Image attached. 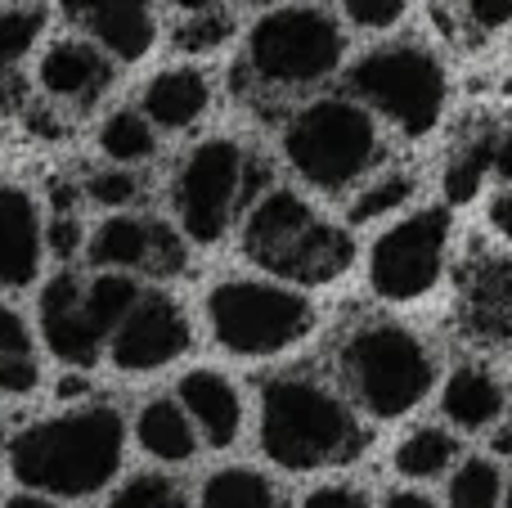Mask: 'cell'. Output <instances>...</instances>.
I'll use <instances>...</instances> for the list:
<instances>
[{
  "label": "cell",
  "mask_w": 512,
  "mask_h": 508,
  "mask_svg": "<svg viewBox=\"0 0 512 508\" xmlns=\"http://www.w3.org/2000/svg\"><path fill=\"white\" fill-rule=\"evenodd\" d=\"M126 428L113 405H81L41 419L9 441V473L36 495L86 500L122 468Z\"/></svg>",
  "instance_id": "cell-1"
},
{
  "label": "cell",
  "mask_w": 512,
  "mask_h": 508,
  "mask_svg": "<svg viewBox=\"0 0 512 508\" xmlns=\"http://www.w3.org/2000/svg\"><path fill=\"white\" fill-rule=\"evenodd\" d=\"M261 450L283 473H315L351 464L364 432L337 392L306 374H283L261 392Z\"/></svg>",
  "instance_id": "cell-2"
},
{
  "label": "cell",
  "mask_w": 512,
  "mask_h": 508,
  "mask_svg": "<svg viewBox=\"0 0 512 508\" xmlns=\"http://www.w3.org/2000/svg\"><path fill=\"white\" fill-rule=\"evenodd\" d=\"M243 252L265 275L292 288L333 284L355 261L351 234L342 225H328L297 189H265L248 207Z\"/></svg>",
  "instance_id": "cell-3"
},
{
  "label": "cell",
  "mask_w": 512,
  "mask_h": 508,
  "mask_svg": "<svg viewBox=\"0 0 512 508\" xmlns=\"http://www.w3.org/2000/svg\"><path fill=\"white\" fill-rule=\"evenodd\" d=\"M283 162L292 176L319 194H342L360 185L382 158L378 117L351 95H319L283 122Z\"/></svg>",
  "instance_id": "cell-4"
},
{
  "label": "cell",
  "mask_w": 512,
  "mask_h": 508,
  "mask_svg": "<svg viewBox=\"0 0 512 508\" xmlns=\"http://www.w3.org/2000/svg\"><path fill=\"white\" fill-rule=\"evenodd\" d=\"M243 63L261 90H279V95L315 90L346 63V32L328 9L292 0V5L265 9L248 27Z\"/></svg>",
  "instance_id": "cell-5"
},
{
  "label": "cell",
  "mask_w": 512,
  "mask_h": 508,
  "mask_svg": "<svg viewBox=\"0 0 512 508\" xmlns=\"http://www.w3.org/2000/svg\"><path fill=\"white\" fill-rule=\"evenodd\" d=\"M346 95L364 104L373 117L396 126L409 140H423L436 131L450 99V81H445V63L423 41H391L378 50L360 54L346 72Z\"/></svg>",
  "instance_id": "cell-6"
},
{
  "label": "cell",
  "mask_w": 512,
  "mask_h": 508,
  "mask_svg": "<svg viewBox=\"0 0 512 508\" xmlns=\"http://www.w3.org/2000/svg\"><path fill=\"white\" fill-rule=\"evenodd\" d=\"M342 378L364 414L400 419L418 410L436 387V360L405 324H364L342 347Z\"/></svg>",
  "instance_id": "cell-7"
},
{
  "label": "cell",
  "mask_w": 512,
  "mask_h": 508,
  "mask_svg": "<svg viewBox=\"0 0 512 508\" xmlns=\"http://www.w3.org/2000/svg\"><path fill=\"white\" fill-rule=\"evenodd\" d=\"M203 311L216 347L243 360L279 356L315 329L310 297L279 279H225L207 293Z\"/></svg>",
  "instance_id": "cell-8"
},
{
  "label": "cell",
  "mask_w": 512,
  "mask_h": 508,
  "mask_svg": "<svg viewBox=\"0 0 512 508\" xmlns=\"http://www.w3.org/2000/svg\"><path fill=\"white\" fill-rule=\"evenodd\" d=\"M248 176L252 158L239 140L212 135V140L194 144L171 180V212H176L180 234L194 243H221L234 212L248 198Z\"/></svg>",
  "instance_id": "cell-9"
},
{
  "label": "cell",
  "mask_w": 512,
  "mask_h": 508,
  "mask_svg": "<svg viewBox=\"0 0 512 508\" xmlns=\"http://www.w3.org/2000/svg\"><path fill=\"white\" fill-rule=\"evenodd\" d=\"M450 230V207H418L391 221L369 248V288L396 306L427 297L445 275Z\"/></svg>",
  "instance_id": "cell-10"
},
{
  "label": "cell",
  "mask_w": 512,
  "mask_h": 508,
  "mask_svg": "<svg viewBox=\"0 0 512 508\" xmlns=\"http://www.w3.org/2000/svg\"><path fill=\"white\" fill-rule=\"evenodd\" d=\"M189 342H194V329H189V315L180 311L176 297L144 288L126 311V320L117 324V333L108 338V360L122 374H153V369L185 356Z\"/></svg>",
  "instance_id": "cell-11"
},
{
  "label": "cell",
  "mask_w": 512,
  "mask_h": 508,
  "mask_svg": "<svg viewBox=\"0 0 512 508\" xmlns=\"http://www.w3.org/2000/svg\"><path fill=\"white\" fill-rule=\"evenodd\" d=\"M36 315H41V338L50 347V356H59L68 369L86 374L90 365H99V356H108V338L95 329L86 311V284L72 270H59L36 297Z\"/></svg>",
  "instance_id": "cell-12"
},
{
  "label": "cell",
  "mask_w": 512,
  "mask_h": 508,
  "mask_svg": "<svg viewBox=\"0 0 512 508\" xmlns=\"http://www.w3.org/2000/svg\"><path fill=\"white\" fill-rule=\"evenodd\" d=\"M90 266L95 270H153V275H171V270L185 266V243L176 230L158 221H144V216H108L99 221V230L90 234Z\"/></svg>",
  "instance_id": "cell-13"
},
{
  "label": "cell",
  "mask_w": 512,
  "mask_h": 508,
  "mask_svg": "<svg viewBox=\"0 0 512 508\" xmlns=\"http://www.w3.org/2000/svg\"><path fill=\"white\" fill-rule=\"evenodd\" d=\"M36 86L63 108H95L113 86V59L86 36H59L36 63Z\"/></svg>",
  "instance_id": "cell-14"
},
{
  "label": "cell",
  "mask_w": 512,
  "mask_h": 508,
  "mask_svg": "<svg viewBox=\"0 0 512 508\" xmlns=\"http://www.w3.org/2000/svg\"><path fill=\"white\" fill-rule=\"evenodd\" d=\"M59 5L113 63H140L158 41L153 0H59Z\"/></svg>",
  "instance_id": "cell-15"
},
{
  "label": "cell",
  "mask_w": 512,
  "mask_h": 508,
  "mask_svg": "<svg viewBox=\"0 0 512 508\" xmlns=\"http://www.w3.org/2000/svg\"><path fill=\"white\" fill-rule=\"evenodd\" d=\"M45 257V221L23 185H0V288H32Z\"/></svg>",
  "instance_id": "cell-16"
},
{
  "label": "cell",
  "mask_w": 512,
  "mask_h": 508,
  "mask_svg": "<svg viewBox=\"0 0 512 508\" xmlns=\"http://www.w3.org/2000/svg\"><path fill=\"white\" fill-rule=\"evenodd\" d=\"M176 401L198 428V437L216 450H230L243 432V396L221 369H189L176 383Z\"/></svg>",
  "instance_id": "cell-17"
},
{
  "label": "cell",
  "mask_w": 512,
  "mask_h": 508,
  "mask_svg": "<svg viewBox=\"0 0 512 508\" xmlns=\"http://www.w3.org/2000/svg\"><path fill=\"white\" fill-rule=\"evenodd\" d=\"M212 108V81L198 68H162L144 81L140 90V113L153 122V131H189L203 122V113Z\"/></svg>",
  "instance_id": "cell-18"
},
{
  "label": "cell",
  "mask_w": 512,
  "mask_h": 508,
  "mask_svg": "<svg viewBox=\"0 0 512 508\" xmlns=\"http://www.w3.org/2000/svg\"><path fill=\"white\" fill-rule=\"evenodd\" d=\"M508 410V392L490 369L481 365H459L441 387V414L454 423V428H490L499 423V414Z\"/></svg>",
  "instance_id": "cell-19"
},
{
  "label": "cell",
  "mask_w": 512,
  "mask_h": 508,
  "mask_svg": "<svg viewBox=\"0 0 512 508\" xmlns=\"http://www.w3.org/2000/svg\"><path fill=\"white\" fill-rule=\"evenodd\" d=\"M45 32V5H9L0 9V108L18 104L23 63Z\"/></svg>",
  "instance_id": "cell-20"
},
{
  "label": "cell",
  "mask_w": 512,
  "mask_h": 508,
  "mask_svg": "<svg viewBox=\"0 0 512 508\" xmlns=\"http://www.w3.org/2000/svg\"><path fill=\"white\" fill-rule=\"evenodd\" d=\"M135 441L144 455L162 459V464H185L198 450V428L180 410V401H149L135 414Z\"/></svg>",
  "instance_id": "cell-21"
},
{
  "label": "cell",
  "mask_w": 512,
  "mask_h": 508,
  "mask_svg": "<svg viewBox=\"0 0 512 508\" xmlns=\"http://www.w3.org/2000/svg\"><path fill=\"white\" fill-rule=\"evenodd\" d=\"M99 153H104L113 167H135V162H149L158 153V131L140 108H117L104 117L99 126Z\"/></svg>",
  "instance_id": "cell-22"
},
{
  "label": "cell",
  "mask_w": 512,
  "mask_h": 508,
  "mask_svg": "<svg viewBox=\"0 0 512 508\" xmlns=\"http://www.w3.org/2000/svg\"><path fill=\"white\" fill-rule=\"evenodd\" d=\"M459 459V441L445 428H414L405 441L396 446L391 464H396L400 477H414V482H427V477H441L445 468Z\"/></svg>",
  "instance_id": "cell-23"
},
{
  "label": "cell",
  "mask_w": 512,
  "mask_h": 508,
  "mask_svg": "<svg viewBox=\"0 0 512 508\" xmlns=\"http://www.w3.org/2000/svg\"><path fill=\"white\" fill-rule=\"evenodd\" d=\"M198 508H283L274 495L270 477H261L256 468H221L203 482Z\"/></svg>",
  "instance_id": "cell-24"
},
{
  "label": "cell",
  "mask_w": 512,
  "mask_h": 508,
  "mask_svg": "<svg viewBox=\"0 0 512 508\" xmlns=\"http://www.w3.org/2000/svg\"><path fill=\"white\" fill-rule=\"evenodd\" d=\"M486 176H495V135H472L454 149L450 167H445V198L472 203L486 185Z\"/></svg>",
  "instance_id": "cell-25"
},
{
  "label": "cell",
  "mask_w": 512,
  "mask_h": 508,
  "mask_svg": "<svg viewBox=\"0 0 512 508\" xmlns=\"http://www.w3.org/2000/svg\"><path fill=\"white\" fill-rule=\"evenodd\" d=\"M140 293L144 288L135 284L131 275H122V270H99L86 284V311H90V320H95V329L104 333V338H113L117 324L126 320V311L135 306Z\"/></svg>",
  "instance_id": "cell-26"
},
{
  "label": "cell",
  "mask_w": 512,
  "mask_h": 508,
  "mask_svg": "<svg viewBox=\"0 0 512 508\" xmlns=\"http://www.w3.org/2000/svg\"><path fill=\"white\" fill-rule=\"evenodd\" d=\"M450 508H504V473L495 459H463L450 477Z\"/></svg>",
  "instance_id": "cell-27"
},
{
  "label": "cell",
  "mask_w": 512,
  "mask_h": 508,
  "mask_svg": "<svg viewBox=\"0 0 512 508\" xmlns=\"http://www.w3.org/2000/svg\"><path fill=\"white\" fill-rule=\"evenodd\" d=\"M414 198V176L405 171H391V176H378L351 198V225H369L382 221V216L400 212V207Z\"/></svg>",
  "instance_id": "cell-28"
},
{
  "label": "cell",
  "mask_w": 512,
  "mask_h": 508,
  "mask_svg": "<svg viewBox=\"0 0 512 508\" xmlns=\"http://www.w3.org/2000/svg\"><path fill=\"white\" fill-rule=\"evenodd\" d=\"M337 9L355 32H391L405 23L409 0H337Z\"/></svg>",
  "instance_id": "cell-29"
},
{
  "label": "cell",
  "mask_w": 512,
  "mask_h": 508,
  "mask_svg": "<svg viewBox=\"0 0 512 508\" xmlns=\"http://www.w3.org/2000/svg\"><path fill=\"white\" fill-rule=\"evenodd\" d=\"M176 495L180 491H176V482H171V477L140 473V477H131L126 486H117L113 500H108L104 508H167Z\"/></svg>",
  "instance_id": "cell-30"
},
{
  "label": "cell",
  "mask_w": 512,
  "mask_h": 508,
  "mask_svg": "<svg viewBox=\"0 0 512 508\" xmlns=\"http://www.w3.org/2000/svg\"><path fill=\"white\" fill-rule=\"evenodd\" d=\"M86 194H90V203L122 212V207H131L140 198V176L131 167H104L86 180Z\"/></svg>",
  "instance_id": "cell-31"
},
{
  "label": "cell",
  "mask_w": 512,
  "mask_h": 508,
  "mask_svg": "<svg viewBox=\"0 0 512 508\" xmlns=\"http://www.w3.org/2000/svg\"><path fill=\"white\" fill-rule=\"evenodd\" d=\"M230 18L221 14V9H212V14H194V18H185V23L176 27V45L180 50H194V54H207V50H216V45H225L230 41Z\"/></svg>",
  "instance_id": "cell-32"
},
{
  "label": "cell",
  "mask_w": 512,
  "mask_h": 508,
  "mask_svg": "<svg viewBox=\"0 0 512 508\" xmlns=\"http://www.w3.org/2000/svg\"><path fill=\"white\" fill-rule=\"evenodd\" d=\"M41 369L32 356H0V396H32Z\"/></svg>",
  "instance_id": "cell-33"
},
{
  "label": "cell",
  "mask_w": 512,
  "mask_h": 508,
  "mask_svg": "<svg viewBox=\"0 0 512 508\" xmlns=\"http://www.w3.org/2000/svg\"><path fill=\"white\" fill-rule=\"evenodd\" d=\"M0 356H32V329L5 302H0Z\"/></svg>",
  "instance_id": "cell-34"
},
{
  "label": "cell",
  "mask_w": 512,
  "mask_h": 508,
  "mask_svg": "<svg viewBox=\"0 0 512 508\" xmlns=\"http://www.w3.org/2000/svg\"><path fill=\"white\" fill-rule=\"evenodd\" d=\"M463 14L481 32H499L512 23V0H463Z\"/></svg>",
  "instance_id": "cell-35"
},
{
  "label": "cell",
  "mask_w": 512,
  "mask_h": 508,
  "mask_svg": "<svg viewBox=\"0 0 512 508\" xmlns=\"http://www.w3.org/2000/svg\"><path fill=\"white\" fill-rule=\"evenodd\" d=\"M301 508H369V500H364V491H355V486L333 482V486H315V491L301 500Z\"/></svg>",
  "instance_id": "cell-36"
},
{
  "label": "cell",
  "mask_w": 512,
  "mask_h": 508,
  "mask_svg": "<svg viewBox=\"0 0 512 508\" xmlns=\"http://www.w3.org/2000/svg\"><path fill=\"white\" fill-rule=\"evenodd\" d=\"M490 230H495L499 239L512 243V185L499 189V194L490 198Z\"/></svg>",
  "instance_id": "cell-37"
},
{
  "label": "cell",
  "mask_w": 512,
  "mask_h": 508,
  "mask_svg": "<svg viewBox=\"0 0 512 508\" xmlns=\"http://www.w3.org/2000/svg\"><path fill=\"white\" fill-rule=\"evenodd\" d=\"M495 176L504 180V185H512V126L495 135Z\"/></svg>",
  "instance_id": "cell-38"
},
{
  "label": "cell",
  "mask_w": 512,
  "mask_h": 508,
  "mask_svg": "<svg viewBox=\"0 0 512 508\" xmlns=\"http://www.w3.org/2000/svg\"><path fill=\"white\" fill-rule=\"evenodd\" d=\"M382 508H436V500L423 491H391L387 500H382Z\"/></svg>",
  "instance_id": "cell-39"
},
{
  "label": "cell",
  "mask_w": 512,
  "mask_h": 508,
  "mask_svg": "<svg viewBox=\"0 0 512 508\" xmlns=\"http://www.w3.org/2000/svg\"><path fill=\"white\" fill-rule=\"evenodd\" d=\"M176 14H185V18H194V14H212V9H221V0H167Z\"/></svg>",
  "instance_id": "cell-40"
},
{
  "label": "cell",
  "mask_w": 512,
  "mask_h": 508,
  "mask_svg": "<svg viewBox=\"0 0 512 508\" xmlns=\"http://www.w3.org/2000/svg\"><path fill=\"white\" fill-rule=\"evenodd\" d=\"M5 508H59V504L36 495V491H23V495H14V500H5Z\"/></svg>",
  "instance_id": "cell-41"
},
{
  "label": "cell",
  "mask_w": 512,
  "mask_h": 508,
  "mask_svg": "<svg viewBox=\"0 0 512 508\" xmlns=\"http://www.w3.org/2000/svg\"><path fill=\"white\" fill-rule=\"evenodd\" d=\"M86 392H90V387H86V378H81V374H77V378L68 374V378L59 383V396H63V401H72V396H86Z\"/></svg>",
  "instance_id": "cell-42"
},
{
  "label": "cell",
  "mask_w": 512,
  "mask_h": 508,
  "mask_svg": "<svg viewBox=\"0 0 512 508\" xmlns=\"http://www.w3.org/2000/svg\"><path fill=\"white\" fill-rule=\"evenodd\" d=\"M239 5H252V9H279V5H292V0H239Z\"/></svg>",
  "instance_id": "cell-43"
},
{
  "label": "cell",
  "mask_w": 512,
  "mask_h": 508,
  "mask_svg": "<svg viewBox=\"0 0 512 508\" xmlns=\"http://www.w3.org/2000/svg\"><path fill=\"white\" fill-rule=\"evenodd\" d=\"M495 450H499V455H512V432H499V437H495Z\"/></svg>",
  "instance_id": "cell-44"
},
{
  "label": "cell",
  "mask_w": 512,
  "mask_h": 508,
  "mask_svg": "<svg viewBox=\"0 0 512 508\" xmlns=\"http://www.w3.org/2000/svg\"><path fill=\"white\" fill-rule=\"evenodd\" d=\"M167 508H189V500H185V495H176V500H171Z\"/></svg>",
  "instance_id": "cell-45"
},
{
  "label": "cell",
  "mask_w": 512,
  "mask_h": 508,
  "mask_svg": "<svg viewBox=\"0 0 512 508\" xmlns=\"http://www.w3.org/2000/svg\"><path fill=\"white\" fill-rule=\"evenodd\" d=\"M504 508H512V486H508V495H504Z\"/></svg>",
  "instance_id": "cell-46"
}]
</instances>
